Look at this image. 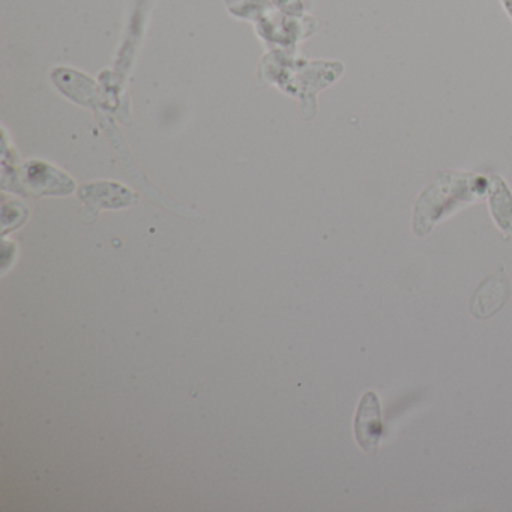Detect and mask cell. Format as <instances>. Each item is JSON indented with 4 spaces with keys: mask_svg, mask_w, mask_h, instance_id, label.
Here are the masks:
<instances>
[{
    "mask_svg": "<svg viewBox=\"0 0 512 512\" xmlns=\"http://www.w3.org/2000/svg\"><path fill=\"white\" fill-rule=\"evenodd\" d=\"M509 296H511V283L502 266H499L497 271L485 278L473 293L470 311L476 319H490L502 310Z\"/></svg>",
    "mask_w": 512,
    "mask_h": 512,
    "instance_id": "1",
    "label": "cell"
},
{
    "mask_svg": "<svg viewBox=\"0 0 512 512\" xmlns=\"http://www.w3.org/2000/svg\"><path fill=\"white\" fill-rule=\"evenodd\" d=\"M355 434L359 446L368 454H376L382 437V410L379 397L373 391L365 392L355 418Z\"/></svg>",
    "mask_w": 512,
    "mask_h": 512,
    "instance_id": "2",
    "label": "cell"
},
{
    "mask_svg": "<svg viewBox=\"0 0 512 512\" xmlns=\"http://www.w3.org/2000/svg\"><path fill=\"white\" fill-rule=\"evenodd\" d=\"M490 206L497 226L512 236V194L499 176L491 178Z\"/></svg>",
    "mask_w": 512,
    "mask_h": 512,
    "instance_id": "3",
    "label": "cell"
},
{
    "mask_svg": "<svg viewBox=\"0 0 512 512\" xmlns=\"http://www.w3.org/2000/svg\"><path fill=\"white\" fill-rule=\"evenodd\" d=\"M503 8H505L508 16L511 17L512 20V0H502Z\"/></svg>",
    "mask_w": 512,
    "mask_h": 512,
    "instance_id": "4",
    "label": "cell"
}]
</instances>
